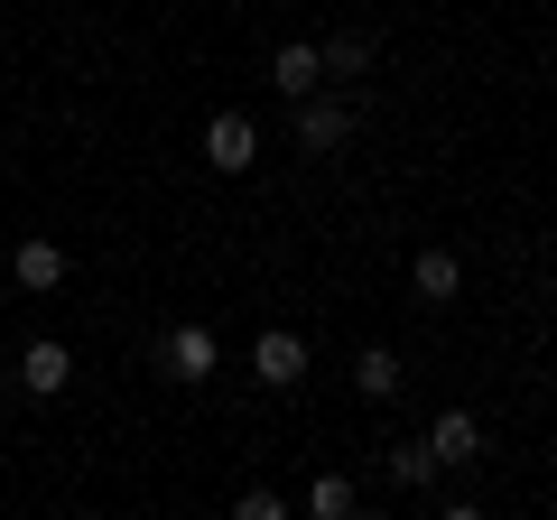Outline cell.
<instances>
[{
    "label": "cell",
    "instance_id": "cell-1",
    "mask_svg": "<svg viewBox=\"0 0 557 520\" xmlns=\"http://www.w3.org/2000/svg\"><path fill=\"white\" fill-rule=\"evenodd\" d=\"M251 159H260V121L251 112H214L205 121V168H214V177H242Z\"/></svg>",
    "mask_w": 557,
    "mask_h": 520
},
{
    "label": "cell",
    "instance_id": "cell-2",
    "mask_svg": "<svg viewBox=\"0 0 557 520\" xmlns=\"http://www.w3.org/2000/svg\"><path fill=\"white\" fill-rule=\"evenodd\" d=\"M251 381H260V391H298V381H307V335L270 325V335L251 344Z\"/></svg>",
    "mask_w": 557,
    "mask_h": 520
},
{
    "label": "cell",
    "instance_id": "cell-3",
    "mask_svg": "<svg viewBox=\"0 0 557 520\" xmlns=\"http://www.w3.org/2000/svg\"><path fill=\"white\" fill-rule=\"evenodd\" d=\"M159 362H168V381H214V362H223V344H214V325H168V344H159Z\"/></svg>",
    "mask_w": 557,
    "mask_h": 520
},
{
    "label": "cell",
    "instance_id": "cell-4",
    "mask_svg": "<svg viewBox=\"0 0 557 520\" xmlns=\"http://www.w3.org/2000/svg\"><path fill=\"white\" fill-rule=\"evenodd\" d=\"M344 140H354V112H344L335 94H307L298 102V149H317V159H325V149H344Z\"/></svg>",
    "mask_w": 557,
    "mask_h": 520
},
{
    "label": "cell",
    "instance_id": "cell-5",
    "mask_svg": "<svg viewBox=\"0 0 557 520\" xmlns=\"http://www.w3.org/2000/svg\"><path fill=\"white\" fill-rule=\"evenodd\" d=\"M428 456H437V465H474V456H483L474 409H437V419H428Z\"/></svg>",
    "mask_w": 557,
    "mask_h": 520
},
{
    "label": "cell",
    "instance_id": "cell-6",
    "mask_svg": "<svg viewBox=\"0 0 557 520\" xmlns=\"http://www.w3.org/2000/svg\"><path fill=\"white\" fill-rule=\"evenodd\" d=\"M65 381H75V354H65V344H28L20 354V391L28 400H57Z\"/></svg>",
    "mask_w": 557,
    "mask_h": 520
},
{
    "label": "cell",
    "instance_id": "cell-7",
    "mask_svg": "<svg viewBox=\"0 0 557 520\" xmlns=\"http://www.w3.org/2000/svg\"><path fill=\"white\" fill-rule=\"evenodd\" d=\"M270 84H278V94H288V102H307V94H317V84H325V57H317V47H307V38H288V47H278V57H270Z\"/></svg>",
    "mask_w": 557,
    "mask_h": 520
},
{
    "label": "cell",
    "instance_id": "cell-8",
    "mask_svg": "<svg viewBox=\"0 0 557 520\" xmlns=\"http://www.w3.org/2000/svg\"><path fill=\"white\" fill-rule=\"evenodd\" d=\"M10 280H20V288H38V298H47V288H65V251H57L47 233H28L20 251H10Z\"/></svg>",
    "mask_w": 557,
    "mask_h": 520
},
{
    "label": "cell",
    "instance_id": "cell-9",
    "mask_svg": "<svg viewBox=\"0 0 557 520\" xmlns=\"http://www.w3.org/2000/svg\"><path fill=\"white\" fill-rule=\"evenodd\" d=\"M409 288H418L428 307L465 298V260H456V251H418V260H409Z\"/></svg>",
    "mask_w": 557,
    "mask_h": 520
},
{
    "label": "cell",
    "instance_id": "cell-10",
    "mask_svg": "<svg viewBox=\"0 0 557 520\" xmlns=\"http://www.w3.org/2000/svg\"><path fill=\"white\" fill-rule=\"evenodd\" d=\"M399 381H409V372H399L391 344H362V354H354V391H362V400H399Z\"/></svg>",
    "mask_w": 557,
    "mask_h": 520
},
{
    "label": "cell",
    "instance_id": "cell-11",
    "mask_svg": "<svg viewBox=\"0 0 557 520\" xmlns=\"http://www.w3.org/2000/svg\"><path fill=\"white\" fill-rule=\"evenodd\" d=\"M381 465H391V483H399V493H428V483L446 474V465L428 456V437H418V446H381Z\"/></svg>",
    "mask_w": 557,
    "mask_h": 520
},
{
    "label": "cell",
    "instance_id": "cell-12",
    "mask_svg": "<svg viewBox=\"0 0 557 520\" xmlns=\"http://www.w3.org/2000/svg\"><path fill=\"white\" fill-rule=\"evenodd\" d=\"M344 511H354V483H344V474H317V483H307V520H344Z\"/></svg>",
    "mask_w": 557,
    "mask_h": 520
},
{
    "label": "cell",
    "instance_id": "cell-13",
    "mask_svg": "<svg viewBox=\"0 0 557 520\" xmlns=\"http://www.w3.org/2000/svg\"><path fill=\"white\" fill-rule=\"evenodd\" d=\"M325 57V75H362V65H372V38H362V28H344L335 47H317Z\"/></svg>",
    "mask_w": 557,
    "mask_h": 520
},
{
    "label": "cell",
    "instance_id": "cell-14",
    "mask_svg": "<svg viewBox=\"0 0 557 520\" xmlns=\"http://www.w3.org/2000/svg\"><path fill=\"white\" fill-rule=\"evenodd\" d=\"M233 520H288V502H278V493H260V483H251V493L233 502Z\"/></svg>",
    "mask_w": 557,
    "mask_h": 520
},
{
    "label": "cell",
    "instance_id": "cell-15",
    "mask_svg": "<svg viewBox=\"0 0 557 520\" xmlns=\"http://www.w3.org/2000/svg\"><path fill=\"white\" fill-rule=\"evenodd\" d=\"M437 520H483V511H474V502H446V511H437Z\"/></svg>",
    "mask_w": 557,
    "mask_h": 520
},
{
    "label": "cell",
    "instance_id": "cell-16",
    "mask_svg": "<svg viewBox=\"0 0 557 520\" xmlns=\"http://www.w3.org/2000/svg\"><path fill=\"white\" fill-rule=\"evenodd\" d=\"M344 520H381V511H362V502H354V511H344Z\"/></svg>",
    "mask_w": 557,
    "mask_h": 520
}]
</instances>
